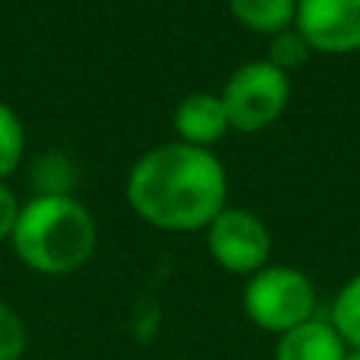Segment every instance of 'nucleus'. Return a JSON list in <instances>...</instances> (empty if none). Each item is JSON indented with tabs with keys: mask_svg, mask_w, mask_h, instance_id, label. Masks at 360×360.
<instances>
[{
	"mask_svg": "<svg viewBox=\"0 0 360 360\" xmlns=\"http://www.w3.org/2000/svg\"><path fill=\"white\" fill-rule=\"evenodd\" d=\"M228 177L209 149L168 143L146 152L127 177L133 212L152 228L199 231L224 209Z\"/></svg>",
	"mask_w": 360,
	"mask_h": 360,
	"instance_id": "f257e3e1",
	"label": "nucleus"
},
{
	"mask_svg": "<svg viewBox=\"0 0 360 360\" xmlns=\"http://www.w3.org/2000/svg\"><path fill=\"white\" fill-rule=\"evenodd\" d=\"M13 253L38 275H70L92 259L98 247L95 218L67 193H41L19 209Z\"/></svg>",
	"mask_w": 360,
	"mask_h": 360,
	"instance_id": "f03ea898",
	"label": "nucleus"
},
{
	"mask_svg": "<svg viewBox=\"0 0 360 360\" xmlns=\"http://www.w3.org/2000/svg\"><path fill=\"white\" fill-rule=\"evenodd\" d=\"M243 310H247L250 323H256L259 329L285 335L313 319L316 291L300 269L266 266L250 278L247 291H243Z\"/></svg>",
	"mask_w": 360,
	"mask_h": 360,
	"instance_id": "7ed1b4c3",
	"label": "nucleus"
},
{
	"mask_svg": "<svg viewBox=\"0 0 360 360\" xmlns=\"http://www.w3.org/2000/svg\"><path fill=\"white\" fill-rule=\"evenodd\" d=\"M288 98H291V82L269 60H250L237 67L221 92L228 124L240 133H256L275 124L288 108Z\"/></svg>",
	"mask_w": 360,
	"mask_h": 360,
	"instance_id": "20e7f679",
	"label": "nucleus"
},
{
	"mask_svg": "<svg viewBox=\"0 0 360 360\" xmlns=\"http://www.w3.org/2000/svg\"><path fill=\"white\" fill-rule=\"evenodd\" d=\"M212 259L221 269L237 275H256L266 269V259L272 253V237L259 215L247 209H221L212 224L205 228Z\"/></svg>",
	"mask_w": 360,
	"mask_h": 360,
	"instance_id": "39448f33",
	"label": "nucleus"
},
{
	"mask_svg": "<svg viewBox=\"0 0 360 360\" xmlns=\"http://www.w3.org/2000/svg\"><path fill=\"white\" fill-rule=\"evenodd\" d=\"M294 29L313 51L354 54L360 51V0H297Z\"/></svg>",
	"mask_w": 360,
	"mask_h": 360,
	"instance_id": "423d86ee",
	"label": "nucleus"
},
{
	"mask_svg": "<svg viewBox=\"0 0 360 360\" xmlns=\"http://www.w3.org/2000/svg\"><path fill=\"white\" fill-rule=\"evenodd\" d=\"M174 130H177L180 143H186V146L205 149V146L218 143L231 130L221 95H209V92L186 95L174 111Z\"/></svg>",
	"mask_w": 360,
	"mask_h": 360,
	"instance_id": "0eeeda50",
	"label": "nucleus"
},
{
	"mask_svg": "<svg viewBox=\"0 0 360 360\" xmlns=\"http://www.w3.org/2000/svg\"><path fill=\"white\" fill-rule=\"evenodd\" d=\"M345 357H348V345L332 329V323H323V319H310V323L285 332L278 338V348H275V360H345Z\"/></svg>",
	"mask_w": 360,
	"mask_h": 360,
	"instance_id": "6e6552de",
	"label": "nucleus"
},
{
	"mask_svg": "<svg viewBox=\"0 0 360 360\" xmlns=\"http://www.w3.org/2000/svg\"><path fill=\"white\" fill-rule=\"evenodd\" d=\"M228 4L237 22L262 35H278L291 29L297 10V0H228Z\"/></svg>",
	"mask_w": 360,
	"mask_h": 360,
	"instance_id": "1a4fd4ad",
	"label": "nucleus"
},
{
	"mask_svg": "<svg viewBox=\"0 0 360 360\" xmlns=\"http://www.w3.org/2000/svg\"><path fill=\"white\" fill-rule=\"evenodd\" d=\"M332 329L351 351H360V272L338 291L332 304Z\"/></svg>",
	"mask_w": 360,
	"mask_h": 360,
	"instance_id": "9d476101",
	"label": "nucleus"
},
{
	"mask_svg": "<svg viewBox=\"0 0 360 360\" xmlns=\"http://www.w3.org/2000/svg\"><path fill=\"white\" fill-rule=\"evenodd\" d=\"M22 152H25L22 120L16 117V111L10 105L0 101V180H6L22 165Z\"/></svg>",
	"mask_w": 360,
	"mask_h": 360,
	"instance_id": "9b49d317",
	"label": "nucleus"
},
{
	"mask_svg": "<svg viewBox=\"0 0 360 360\" xmlns=\"http://www.w3.org/2000/svg\"><path fill=\"white\" fill-rule=\"evenodd\" d=\"M310 44H307V38L300 35L297 29H285L278 32V35H272V44H269V57L266 60L272 63L275 70H281V73H291V70L304 67L307 57H310Z\"/></svg>",
	"mask_w": 360,
	"mask_h": 360,
	"instance_id": "f8f14e48",
	"label": "nucleus"
},
{
	"mask_svg": "<svg viewBox=\"0 0 360 360\" xmlns=\"http://www.w3.org/2000/svg\"><path fill=\"white\" fill-rule=\"evenodd\" d=\"M29 348V329L25 319L0 300V360H22Z\"/></svg>",
	"mask_w": 360,
	"mask_h": 360,
	"instance_id": "ddd939ff",
	"label": "nucleus"
},
{
	"mask_svg": "<svg viewBox=\"0 0 360 360\" xmlns=\"http://www.w3.org/2000/svg\"><path fill=\"white\" fill-rule=\"evenodd\" d=\"M19 199L10 186L0 180V240H10L13 237V228H16V218H19Z\"/></svg>",
	"mask_w": 360,
	"mask_h": 360,
	"instance_id": "4468645a",
	"label": "nucleus"
},
{
	"mask_svg": "<svg viewBox=\"0 0 360 360\" xmlns=\"http://www.w3.org/2000/svg\"><path fill=\"white\" fill-rule=\"evenodd\" d=\"M345 360H360V351H348V357Z\"/></svg>",
	"mask_w": 360,
	"mask_h": 360,
	"instance_id": "2eb2a0df",
	"label": "nucleus"
}]
</instances>
